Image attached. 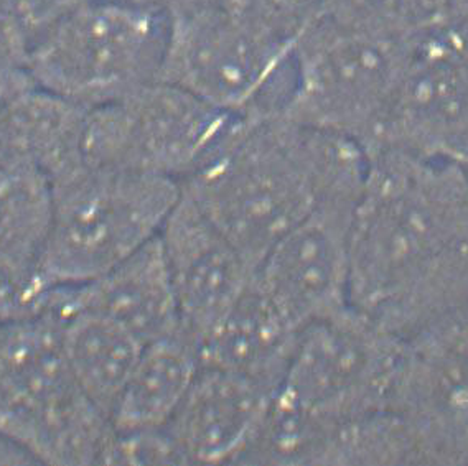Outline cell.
I'll list each match as a JSON object with an SVG mask.
<instances>
[{"instance_id": "cell-1", "label": "cell", "mask_w": 468, "mask_h": 466, "mask_svg": "<svg viewBox=\"0 0 468 466\" xmlns=\"http://www.w3.org/2000/svg\"><path fill=\"white\" fill-rule=\"evenodd\" d=\"M353 213L348 300L401 338L468 303V170L367 154Z\"/></svg>"}, {"instance_id": "cell-2", "label": "cell", "mask_w": 468, "mask_h": 466, "mask_svg": "<svg viewBox=\"0 0 468 466\" xmlns=\"http://www.w3.org/2000/svg\"><path fill=\"white\" fill-rule=\"evenodd\" d=\"M367 152L282 114L244 117L182 192L260 266L268 250L332 195L363 185Z\"/></svg>"}, {"instance_id": "cell-3", "label": "cell", "mask_w": 468, "mask_h": 466, "mask_svg": "<svg viewBox=\"0 0 468 466\" xmlns=\"http://www.w3.org/2000/svg\"><path fill=\"white\" fill-rule=\"evenodd\" d=\"M40 274L48 289L92 282L159 238L182 185L81 165L53 180Z\"/></svg>"}, {"instance_id": "cell-4", "label": "cell", "mask_w": 468, "mask_h": 466, "mask_svg": "<svg viewBox=\"0 0 468 466\" xmlns=\"http://www.w3.org/2000/svg\"><path fill=\"white\" fill-rule=\"evenodd\" d=\"M109 435L68 366L58 320L0 322V439L48 465L83 466L101 463Z\"/></svg>"}, {"instance_id": "cell-5", "label": "cell", "mask_w": 468, "mask_h": 466, "mask_svg": "<svg viewBox=\"0 0 468 466\" xmlns=\"http://www.w3.org/2000/svg\"><path fill=\"white\" fill-rule=\"evenodd\" d=\"M168 12L160 2L86 0L34 43L27 75L86 109L160 79Z\"/></svg>"}, {"instance_id": "cell-6", "label": "cell", "mask_w": 468, "mask_h": 466, "mask_svg": "<svg viewBox=\"0 0 468 466\" xmlns=\"http://www.w3.org/2000/svg\"><path fill=\"white\" fill-rule=\"evenodd\" d=\"M165 9L168 42L160 79L234 116L284 112L295 43L217 7Z\"/></svg>"}, {"instance_id": "cell-7", "label": "cell", "mask_w": 468, "mask_h": 466, "mask_svg": "<svg viewBox=\"0 0 468 466\" xmlns=\"http://www.w3.org/2000/svg\"><path fill=\"white\" fill-rule=\"evenodd\" d=\"M243 119L157 79L86 111L84 165L182 185L217 155Z\"/></svg>"}, {"instance_id": "cell-8", "label": "cell", "mask_w": 468, "mask_h": 466, "mask_svg": "<svg viewBox=\"0 0 468 466\" xmlns=\"http://www.w3.org/2000/svg\"><path fill=\"white\" fill-rule=\"evenodd\" d=\"M396 42L324 9L293 47V86L282 116L365 149L399 75Z\"/></svg>"}, {"instance_id": "cell-9", "label": "cell", "mask_w": 468, "mask_h": 466, "mask_svg": "<svg viewBox=\"0 0 468 466\" xmlns=\"http://www.w3.org/2000/svg\"><path fill=\"white\" fill-rule=\"evenodd\" d=\"M404 338L356 308L303 326L277 396L340 427L391 408Z\"/></svg>"}, {"instance_id": "cell-10", "label": "cell", "mask_w": 468, "mask_h": 466, "mask_svg": "<svg viewBox=\"0 0 468 466\" xmlns=\"http://www.w3.org/2000/svg\"><path fill=\"white\" fill-rule=\"evenodd\" d=\"M401 152L468 165V58L439 26L406 45L367 154Z\"/></svg>"}, {"instance_id": "cell-11", "label": "cell", "mask_w": 468, "mask_h": 466, "mask_svg": "<svg viewBox=\"0 0 468 466\" xmlns=\"http://www.w3.org/2000/svg\"><path fill=\"white\" fill-rule=\"evenodd\" d=\"M391 408L418 430L432 465H468V303L404 338Z\"/></svg>"}, {"instance_id": "cell-12", "label": "cell", "mask_w": 468, "mask_h": 466, "mask_svg": "<svg viewBox=\"0 0 468 466\" xmlns=\"http://www.w3.org/2000/svg\"><path fill=\"white\" fill-rule=\"evenodd\" d=\"M361 186L320 203L258 266L261 289L299 330L350 305L351 223Z\"/></svg>"}, {"instance_id": "cell-13", "label": "cell", "mask_w": 468, "mask_h": 466, "mask_svg": "<svg viewBox=\"0 0 468 466\" xmlns=\"http://www.w3.org/2000/svg\"><path fill=\"white\" fill-rule=\"evenodd\" d=\"M159 239L184 332L198 344L251 287L258 266L184 192Z\"/></svg>"}, {"instance_id": "cell-14", "label": "cell", "mask_w": 468, "mask_h": 466, "mask_svg": "<svg viewBox=\"0 0 468 466\" xmlns=\"http://www.w3.org/2000/svg\"><path fill=\"white\" fill-rule=\"evenodd\" d=\"M274 396L248 377L201 365L165 427L182 463H241Z\"/></svg>"}, {"instance_id": "cell-15", "label": "cell", "mask_w": 468, "mask_h": 466, "mask_svg": "<svg viewBox=\"0 0 468 466\" xmlns=\"http://www.w3.org/2000/svg\"><path fill=\"white\" fill-rule=\"evenodd\" d=\"M43 303L100 313L144 344L184 332L159 238L92 282L50 289Z\"/></svg>"}, {"instance_id": "cell-16", "label": "cell", "mask_w": 468, "mask_h": 466, "mask_svg": "<svg viewBox=\"0 0 468 466\" xmlns=\"http://www.w3.org/2000/svg\"><path fill=\"white\" fill-rule=\"evenodd\" d=\"M301 330L254 282L198 343L201 365L243 376L277 392Z\"/></svg>"}, {"instance_id": "cell-17", "label": "cell", "mask_w": 468, "mask_h": 466, "mask_svg": "<svg viewBox=\"0 0 468 466\" xmlns=\"http://www.w3.org/2000/svg\"><path fill=\"white\" fill-rule=\"evenodd\" d=\"M86 111L32 84L0 111V167H30L48 182L83 165Z\"/></svg>"}, {"instance_id": "cell-18", "label": "cell", "mask_w": 468, "mask_h": 466, "mask_svg": "<svg viewBox=\"0 0 468 466\" xmlns=\"http://www.w3.org/2000/svg\"><path fill=\"white\" fill-rule=\"evenodd\" d=\"M201 367L198 344L185 332L144 344L109 414L114 432L165 429Z\"/></svg>"}, {"instance_id": "cell-19", "label": "cell", "mask_w": 468, "mask_h": 466, "mask_svg": "<svg viewBox=\"0 0 468 466\" xmlns=\"http://www.w3.org/2000/svg\"><path fill=\"white\" fill-rule=\"evenodd\" d=\"M42 312L58 320L61 346L76 383L109 418L144 343L114 320L90 310L45 303Z\"/></svg>"}, {"instance_id": "cell-20", "label": "cell", "mask_w": 468, "mask_h": 466, "mask_svg": "<svg viewBox=\"0 0 468 466\" xmlns=\"http://www.w3.org/2000/svg\"><path fill=\"white\" fill-rule=\"evenodd\" d=\"M51 213V186L30 167H0V259L40 267Z\"/></svg>"}, {"instance_id": "cell-21", "label": "cell", "mask_w": 468, "mask_h": 466, "mask_svg": "<svg viewBox=\"0 0 468 466\" xmlns=\"http://www.w3.org/2000/svg\"><path fill=\"white\" fill-rule=\"evenodd\" d=\"M449 0H328L325 9L369 32L410 42L443 26Z\"/></svg>"}, {"instance_id": "cell-22", "label": "cell", "mask_w": 468, "mask_h": 466, "mask_svg": "<svg viewBox=\"0 0 468 466\" xmlns=\"http://www.w3.org/2000/svg\"><path fill=\"white\" fill-rule=\"evenodd\" d=\"M164 7L180 5H209L226 10L236 17L248 20L271 34L297 42L302 32L310 26L328 0H159Z\"/></svg>"}, {"instance_id": "cell-23", "label": "cell", "mask_w": 468, "mask_h": 466, "mask_svg": "<svg viewBox=\"0 0 468 466\" xmlns=\"http://www.w3.org/2000/svg\"><path fill=\"white\" fill-rule=\"evenodd\" d=\"M86 0H0V18L26 40L28 48Z\"/></svg>"}, {"instance_id": "cell-24", "label": "cell", "mask_w": 468, "mask_h": 466, "mask_svg": "<svg viewBox=\"0 0 468 466\" xmlns=\"http://www.w3.org/2000/svg\"><path fill=\"white\" fill-rule=\"evenodd\" d=\"M145 2H159V0H145Z\"/></svg>"}, {"instance_id": "cell-25", "label": "cell", "mask_w": 468, "mask_h": 466, "mask_svg": "<svg viewBox=\"0 0 468 466\" xmlns=\"http://www.w3.org/2000/svg\"><path fill=\"white\" fill-rule=\"evenodd\" d=\"M467 170H468V165H467Z\"/></svg>"}]
</instances>
